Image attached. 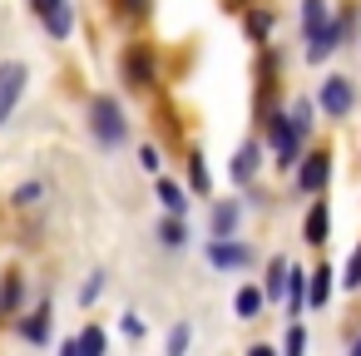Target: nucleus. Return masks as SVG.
<instances>
[{"instance_id": "nucleus-1", "label": "nucleus", "mask_w": 361, "mask_h": 356, "mask_svg": "<svg viewBox=\"0 0 361 356\" xmlns=\"http://www.w3.org/2000/svg\"><path fill=\"white\" fill-rule=\"evenodd\" d=\"M90 134H94L104 149H119V144L129 139V119H124V109H119L114 94H94V99H90Z\"/></svg>"}, {"instance_id": "nucleus-2", "label": "nucleus", "mask_w": 361, "mask_h": 356, "mask_svg": "<svg viewBox=\"0 0 361 356\" xmlns=\"http://www.w3.org/2000/svg\"><path fill=\"white\" fill-rule=\"evenodd\" d=\"M317 109H322L326 119H346V114L356 109V90H351V80H346V75H326L322 90H317Z\"/></svg>"}, {"instance_id": "nucleus-3", "label": "nucleus", "mask_w": 361, "mask_h": 356, "mask_svg": "<svg viewBox=\"0 0 361 356\" xmlns=\"http://www.w3.org/2000/svg\"><path fill=\"white\" fill-rule=\"evenodd\" d=\"M267 139H272V149H277V168L292 173V164H302V134L292 129V119H287V114H272V119H267Z\"/></svg>"}, {"instance_id": "nucleus-4", "label": "nucleus", "mask_w": 361, "mask_h": 356, "mask_svg": "<svg viewBox=\"0 0 361 356\" xmlns=\"http://www.w3.org/2000/svg\"><path fill=\"white\" fill-rule=\"evenodd\" d=\"M25 85H30V70H25L20 60H6V65H0V124H11V114H16Z\"/></svg>"}, {"instance_id": "nucleus-5", "label": "nucleus", "mask_w": 361, "mask_h": 356, "mask_svg": "<svg viewBox=\"0 0 361 356\" xmlns=\"http://www.w3.org/2000/svg\"><path fill=\"white\" fill-rule=\"evenodd\" d=\"M30 11L40 16L50 40H70L75 35V6H70V0H30Z\"/></svg>"}, {"instance_id": "nucleus-6", "label": "nucleus", "mask_w": 361, "mask_h": 356, "mask_svg": "<svg viewBox=\"0 0 361 356\" xmlns=\"http://www.w3.org/2000/svg\"><path fill=\"white\" fill-rule=\"evenodd\" d=\"M119 70H124V85L129 90H149L154 85V50L149 45H129L124 60H119Z\"/></svg>"}, {"instance_id": "nucleus-7", "label": "nucleus", "mask_w": 361, "mask_h": 356, "mask_svg": "<svg viewBox=\"0 0 361 356\" xmlns=\"http://www.w3.org/2000/svg\"><path fill=\"white\" fill-rule=\"evenodd\" d=\"M331 183V154H307L297 164V188L302 193H322Z\"/></svg>"}, {"instance_id": "nucleus-8", "label": "nucleus", "mask_w": 361, "mask_h": 356, "mask_svg": "<svg viewBox=\"0 0 361 356\" xmlns=\"http://www.w3.org/2000/svg\"><path fill=\"white\" fill-rule=\"evenodd\" d=\"M208 262L223 267V272H233V267H247V262H252V247L238 243V238H213V243H208Z\"/></svg>"}, {"instance_id": "nucleus-9", "label": "nucleus", "mask_w": 361, "mask_h": 356, "mask_svg": "<svg viewBox=\"0 0 361 356\" xmlns=\"http://www.w3.org/2000/svg\"><path fill=\"white\" fill-rule=\"evenodd\" d=\"M238 223H243V203H238V198L213 203V213H208V233H213V238H233Z\"/></svg>"}, {"instance_id": "nucleus-10", "label": "nucleus", "mask_w": 361, "mask_h": 356, "mask_svg": "<svg viewBox=\"0 0 361 356\" xmlns=\"http://www.w3.org/2000/svg\"><path fill=\"white\" fill-rule=\"evenodd\" d=\"M326 233H331V203H326V198H317V203L307 208V223H302V238H307L312 247H322V243H326Z\"/></svg>"}, {"instance_id": "nucleus-11", "label": "nucleus", "mask_w": 361, "mask_h": 356, "mask_svg": "<svg viewBox=\"0 0 361 356\" xmlns=\"http://www.w3.org/2000/svg\"><path fill=\"white\" fill-rule=\"evenodd\" d=\"M50 326H55L50 302H40L35 312H25V317H20V336H25L30 346H45V341H50Z\"/></svg>"}, {"instance_id": "nucleus-12", "label": "nucleus", "mask_w": 361, "mask_h": 356, "mask_svg": "<svg viewBox=\"0 0 361 356\" xmlns=\"http://www.w3.org/2000/svg\"><path fill=\"white\" fill-rule=\"evenodd\" d=\"M257 168H262V149L247 139V144L233 154V183H238V188H247V183L257 178Z\"/></svg>"}, {"instance_id": "nucleus-13", "label": "nucleus", "mask_w": 361, "mask_h": 356, "mask_svg": "<svg viewBox=\"0 0 361 356\" xmlns=\"http://www.w3.org/2000/svg\"><path fill=\"white\" fill-rule=\"evenodd\" d=\"M20 302H25V277L11 267L6 277H0V317H16V312H20Z\"/></svg>"}, {"instance_id": "nucleus-14", "label": "nucleus", "mask_w": 361, "mask_h": 356, "mask_svg": "<svg viewBox=\"0 0 361 356\" xmlns=\"http://www.w3.org/2000/svg\"><path fill=\"white\" fill-rule=\"evenodd\" d=\"M331 302V267L307 272V307H326Z\"/></svg>"}, {"instance_id": "nucleus-15", "label": "nucleus", "mask_w": 361, "mask_h": 356, "mask_svg": "<svg viewBox=\"0 0 361 356\" xmlns=\"http://www.w3.org/2000/svg\"><path fill=\"white\" fill-rule=\"evenodd\" d=\"M282 302H287V317H302V307H307V272H287V292H282Z\"/></svg>"}, {"instance_id": "nucleus-16", "label": "nucleus", "mask_w": 361, "mask_h": 356, "mask_svg": "<svg viewBox=\"0 0 361 356\" xmlns=\"http://www.w3.org/2000/svg\"><path fill=\"white\" fill-rule=\"evenodd\" d=\"M326 20H331L326 0H302V35H307V40H312L317 30H326Z\"/></svg>"}, {"instance_id": "nucleus-17", "label": "nucleus", "mask_w": 361, "mask_h": 356, "mask_svg": "<svg viewBox=\"0 0 361 356\" xmlns=\"http://www.w3.org/2000/svg\"><path fill=\"white\" fill-rule=\"evenodd\" d=\"M159 203H164L173 218H183V213H188V193H183L173 178H159Z\"/></svg>"}, {"instance_id": "nucleus-18", "label": "nucleus", "mask_w": 361, "mask_h": 356, "mask_svg": "<svg viewBox=\"0 0 361 356\" xmlns=\"http://www.w3.org/2000/svg\"><path fill=\"white\" fill-rule=\"evenodd\" d=\"M75 346H80V356H104L109 351V336H104V326H80Z\"/></svg>"}, {"instance_id": "nucleus-19", "label": "nucleus", "mask_w": 361, "mask_h": 356, "mask_svg": "<svg viewBox=\"0 0 361 356\" xmlns=\"http://www.w3.org/2000/svg\"><path fill=\"white\" fill-rule=\"evenodd\" d=\"M262 302H267V297H262L257 287H238V297H233V312H238L243 321H252V317L262 312Z\"/></svg>"}, {"instance_id": "nucleus-20", "label": "nucleus", "mask_w": 361, "mask_h": 356, "mask_svg": "<svg viewBox=\"0 0 361 356\" xmlns=\"http://www.w3.org/2000/svg\"><path fill=\"white\" fill-rule=\"evenodd\" d=\"M243 30H247V40H252V45H267V35H272V16H267V11H247Z\"/></svg>"}, {"instance_id": "nucleus-21", "label": "nucleus", "mask_w": 361, "mask_h": 356, "mask_svg": "<svg viewBox=\"0 0 361 356\" xmlns=\"http://www.w3.org/2000/svg\"><path fill=\"white\" fill-rule=\"evenodd\" d=\"M287 272H292L287 257H272V262H267V287H262V297H282V292H287Z\"/></svg>"}, {"instance_id": "nucleus-22", "label": "nucleus", "mask_w": 361, "mask_h": 356, "mask_svg": "<svg viewBox=\"0 0 361 356\" xmlns=\"http://www.w3.org/2000/svg\"><path fill=\"white\" fill-rule=\"evenodd\" d=\"M159 243H164V247H183V243H188V228H183V218H173V213H169V218L159 223Z\"/></svg>"}, {"instance_id": "nucleus-23", "label": "nucleus", "mask_w": 361, "mask_h": 356, "mask_svg": "<svg viewBox=\"0 0 361 356\" xmlns=\"http://www.w3.org/2000/svg\"><path fill=\"white\" fill-rule=\"evenodd\" d=\"M188 341H193V326L178 321V326L169 331V341H164V356H188Z\"/></svg>"}, {"instance_id": "nucleus-24", "label": "nucleus", "mask_w": 361, "mask_h": 356, "mask_svg": "<svg viewBox=\"0 0 361 356\" xmlns=\"http://www.w3.org/2000/svg\"><path fill=\"white\" fill-rule=\"evenodd\" d=\"M188 183H193V193H208V188H213V178H208V164H203V154H188Z\"/></svg>"}, {"instance_id": "nucleus-25", "label": "nucleus", "mask_w": 361, "mask_h": 356, "mask_svg": "<svg viewBox=\"0 0 361 356\" xmlns=\"http://www.w3.org/2000/svg\"><path fill=\"white\" fill-rule=\"evenodd\" d=\"M287 119H292V129H297V134H302V139H307V134H312V124H317V119H312V104H307V99H297V104H292V114H287Z\"/></svg>"}, {"instance_id": "nucleus-26", "label": "nucleus", "mask_w": 361, "mask_h": 356, "mask_svg": "<svg viewBox=\"0 0 361 356\" xmlns=\"http://www.w3.org/2000/svg\"><path fill=\"white\" fill-rule=\"evenodd\" d=\"M302 351H307V331L292 321V326H287V336H282V356H302Z\"/></svg>"}, {"instance_id": "nucleus-27", "label": "nucleus", "mask_w": 361, "mask_h": 356, "mask_svg": "<svg viewBox=\"0 0 361 356\" xmlns=\"http://www.w3.org/2000/svg\"><path fill=\"white\" fill-rule=\"evenodd\" d=\"M40 198H45V183H20L16 188V208H35Z\"/></svg>"}, {"instance_id": "nucleus-28", "label": "nucleus", "mask_w": 361, "mask_h": 356, "mask_svg": "<svg viewBox=\"0 0 361 356\" xmlns=\"http://www.w3.org/2000/svg\"><path fill=\"white\" fill-rule=\"evenodd\" d=\"M99 292H104V272H90V282L80 287V307H94V302H99Z\"/></svg>"}, {"instance_id": "nucleus-29", "label": "nucleus", "mask_w": 361, "mask_h": 356, "mask_svg": "<svg viewBox=\"0 0 361 356\" xmlns=\"http://www.w3.org/2000/svg\"><path fill=\"white\" fill-rule=\"evenodd\" d=\"M119 331L139 341V336H144V317H139V312H124V317H119Z\"/></svg>"}, {"instance_id": "nucleus-30", "label": "nucleus", "mask_w": 361, "mask_h": 356, "mask_svg": "<svg viewBox=\"0 0 361 356\" xmlns=\"http://www.w3.org/2000/svg\"><path fill=\"white\" fill-rule=\"evenodd\" d=\"M346 287H361V247L351 252V262H346V277H341Z\"/></svg>"}, {"instance_id": "nucleus-31", "label": "nucleus", "mask_w": 361, "mask_h": 356, "mask_svg": "<svg viewBox=\"0 0 361 356\" xmlns=\"http://www.w3.org/2000/svg\"><path fill=\"white\" fill-rule=\"evenodd\" d=\"M139 164H144L149 173H159V164H164V159H159V149H154V144H144V149H139Z\"/></svg>"}, {"instance_id": "nucleus-32", "label": "nucleus", "mask_w": 361, "mask_h": 356, "mask_svg": "<svg viewBox=\"0 0 361 356\" xmlns=\"http://www.w3.org/2000/svg\"><path fill=\"white\" fill-rule=\"evenodd\" d=\"M149 0H119V16H144Z\"/></svg>"}, {"instance_id": "nucleus-33", "label": "nucleus", "mask_w": 361, "mask_h": 356, "mask_svg": "<svg viewBox=\"0 0 361 356\" xmlns=\"http://www.w3.org/2000/svg\"><path fill=\"white\" fill-rule=\"evenodd\" d=\"M247 356H282V351H272V346H247Z\"/></svg>"}, {"instance_id": "nucleus-34", "label": "nucleus", "mask_w": 361, "mask_h": 356, "mask_svg": "<svg viewBox=\"0 0 361 356\" xmlns=\"http://www.w3.org/2000/svg\"><path fill=\"white\" fill-rule=\"evenodd\" d=\"M60 356H80V346H75V336H70V341L60 346Z\"/></svg>"}, {"instance_id": "nucleus-35", "label": "nucleus", "mask_w": 361, "mask_h": 356, "mask_svg": "<svg viewBox=\"0 0 361 356\" xmlns=\"http://www.w3.org/2000/svg\"><path fill=\"white\" fill-rule=\"evenodd\" d=\"M351 356H361V336H356V346H351Z\"/></svg>"}, {"instance_id": "nucleus-36", "label": "nucleus", "mask_w": 361, "mask_h": 356, "mask_svg": "<svg viewBox=\"0 0 361 356\" xmlns=\"http://www.w3.org/2000/svg\"><path fill=\"white\" fill-rule=\"evenodd\" d=\"M228 6H247V0H228Z\"/></svg>"}]
</instances>
